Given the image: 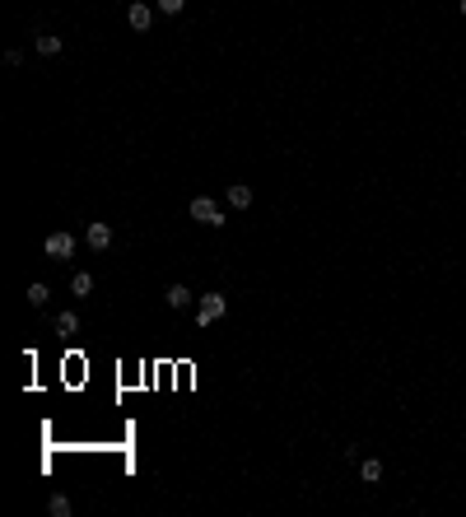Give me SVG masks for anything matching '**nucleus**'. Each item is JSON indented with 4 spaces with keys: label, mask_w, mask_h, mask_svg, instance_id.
<instances>
[{
    "label": "nucleus",
    "mask_w": 466,
    "mask_h": 517,
    "mask_svg": "<svg viewBox=\"0 0 466 517\" xmlns=\"http://www.w3.org/2000/svg\"><path fill=\"white\" fill-rule=\"evenodd\" d=\"M154 5L163 10V15H182V10H186V0H154Z\"/></svg>",
    "instance_id": "4468645a"
},
{
    "label": "nucleus",
    "mask_w": 466,
    "mask_h": 517,
    "mask_svg": "<svg viewBox=\"0 0 466 517\" xmlns=\"http://www.w3.org/2000/svg\"><path fill=\"white\" fill-rule=\"evenodd\" d=\"M163 303H168L172 313H182L186 303H191V289H186V284H168V289H163Z\"/></svg>",
    "instance_id": "423d86ee"
},
{
    "label": "nucleus",
    "mask_w": 466,
    "mask_h": 517,
    "mask_svg": "<svg viewBox=\"0 0 466 517\" xmlns=\"http://www.w3.org/2000/svg\"><path fill=\"white\" fill-rule=\"evenodd\" d=\"M224 313H229V298L219 294V289H210V294H201V303H196V327H215Z\"/></svg>",
    "instance_id": "f257e3e1"
},
{
    "label": "nucleus",
    "mask_w": 466,
    "mask_h": 517,
    "mask_svg": "<svg viewBox=\"0 0 466 517\" xmlns=\"http://www.w3.org/2000/svg\"><path fill=\"white\" fill-rule=\"evenodd\" d=\"M191 220H196V224H215V229H219L224 215H219V205L210 201V196H196V201H191Z\"/></svg>",
    "instance_id": "f03ea898"
},
{
    "label": "nucleus",
    "mask_w": 466,
    "mask_h": 517,
    "mask_svg": "<svg viewBox=\"0 0 466 517\" xmlns=\"http://www.w3.org/2000/svg\"><path fill=\"white\" fill-rule=\"evenodd\" d=\"M84 243H89L93 252H108L112 247V229L108 224H89V229H84Z\"/></svg>",
    "instance_id": "39448f33"
},
{
    "label": "nucleus",
    "mask_w": 466,
    "mask_h": 517,
    "mask_svg": "<svg viewBox=\"0 0 466 517\" xmlns=\"http://www.w3.org/2000/svg\"><path fill=\"white\" fill-rule=\"evenodd\" d=\"M462 15H466V0H462Z\"/></svg>",
    "instance_id": "2eb2a0df"
},
{
    "label": "nucleus",
    "mask_w": 466,
    "mask_h": 517,
    "mask_svg": "<svg viewBox=\"0 0 466 517\" xmlns=\"http://www.w3.org/2000/svg\"><path fill=\"white\" fill-rule=\"evenodd\" d=\"M47 298H51V289H47V284H29V303H33V308H42Z\"/></svg>",
    "instance_id": "f8f14e48"
},
{
    "label": "nucleus",
    "mask_w": 466,
    "mask_h": 517,
    "mask_svg": "<svg viewBox=\"0 0 466 517\" xmlns=\"http://www.w3.org/2000/svg\"><path fill=\"white\" fill-rule=\"evenodd\" d=\"M229 205H233V210H252V187H248V182H233V187H229Z\"/></svg>",
    "instance_id": "0eeeda50"
},
{
    "label": "nucleus",
    "mask_w": 466,
    "mask_h": 517,
    "mask_svg": "<svg viewBox=\"0 0 466 517\" xmlns=\"http://www.w3.org/2000/svg\"><path fill=\"white\" fill-rule=\"evenodd\" d=\"M38 51H42V56H56V51H61V38H51V33H38Z\"/></svg>",
    "instance_id": "9b49d317"
},
{
    "label": "nucleus",
    "mask_w": 466,
    "mask_h": 517,
    "mask_svg": "<svg viewBox=\"0 0 466 517\" xmlns=\"http://www.w3.org/2000/svg\"><path fill=\"white\" fill-rule=\"evenodd\" d=\"M359 475H364L369 485H378V480H383V461H378V457H369V461H359Z\"/></svg>",
    "instance_id": "1a4fd4ad"
},
{
    "label": "nucleus",
    "mask_w": 466,
    "mask_h": 517,
    "mask_svg": "<svg viewBox=\"0 0 466 517\" xmlns=\"http://www.w3.org/2000/svg\"><path fill=\"white\" fill-rule=\"evenodd\" d=\"M75 331H79V313H70V308L56 313V336H75Z\"/></svg>",
    "instance_id": "6e6552de"
},
{
    "label": "nucleus",
    "mask_w": 466,
    "mask_h": 517,
    "mask_svg": "<svg viewBox=\"0 0 466 517\" xmlns=\"http://www.w3.org/2000/svg\"><path fill=\"white\" fill-rule=\"evenodd\" d=\"M47 508H51V517H70V499H65V494H51Z\"/></svg>",
    "instance_id": "ddd939ff"
},
{
    "label": "nucleus",
    "mask_w": 466,
    "mask_h": 517,
    "mask_svg": "<svg viewBox=\"0 0 466 517\" xmlns=\"http://www.w3.org/2000/svg\"><path fill=\"white\" fill-rule=\"evenodd\" d=\"M89 289H93V275H89V270H79L75 280H70V294H75V298H84Z\"/></svg>",
    "instance_id": "9d476101"
},
{
    "label": "nucleus",
    "mask_w": 466,
    "mask_h": 517,
    "mask_svg": "<svg viewBox=\"0 0 466 517\" xmlns=\"http://www.w3.org/2000/svg\"><path fill=\"white\" fill-rule=\"evenodd\" d=\"M126 19H131V28H136V33H150V24H154V10H150L145 0H136V5L126 10Z\"/></svg>",
    "instance_id": "20e7f679"
},
{
    "label": "nucleus",
    "mask_w": 466,
    "mask_h": 517,
    "mask_svg": "<svg viewBox=\"0 0 466 517\" xmlns=\"http://www.w3.org/2000/svg\"><path fill=\"white\" fill-rule=\"evenodd\" d=\"M47 256L51 261H70L75 256V233H51L47 238Z\"/></svg>",
    "instance_id": "7ed1b4c3"
}]
</instances>
